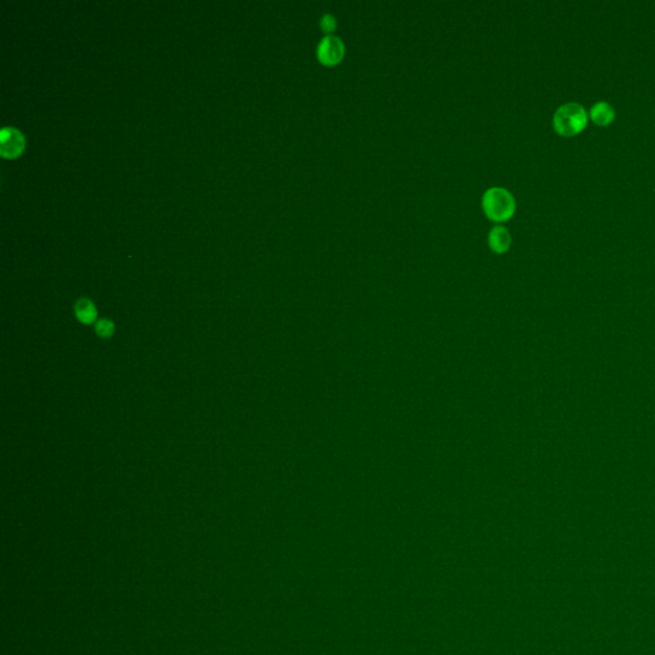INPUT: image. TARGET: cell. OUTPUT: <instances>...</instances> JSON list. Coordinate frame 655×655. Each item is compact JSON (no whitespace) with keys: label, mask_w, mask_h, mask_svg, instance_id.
I'll return each instance as SVG.
<instances>
[{"label":"cell","mask_w":655,"mask_h":655,"mask_svg":"<svg viewBox=\"0 0 655 655\" xmlns=\"http://www.w3.org/2000/svg\"><path fill=\"white\" fill-rule=\"evenodd\" d=\"M589 117L579 103H567L558 108L553 117V128L559 136L572 137L581 133L588 126Z\"/></svg>","instance_id":"1"},{"label":"cell","mask_w":655,"mask_h":655,"mask_svg":"<svg viewBox=\"0 0 655 655\" xmlns=\"http://www.w3.org/2000/svg\"><path fill=\"white\" fill-rule=\"evenodd\" d=\"M483 210L493 221H507L516 212V201L513 195L503 187H491L484 194Z\"/></svg>","instance_id":"2"},{"label":"cell","mask_w":655,"mask_h":655,"mask_svg":"<svg viewBox=\"0 0 655 655\" xmlns=\"http://www.w3.org/2000/svg\"><path fill=\"white\" fill-rule=\"evenodd\" d=\"M316 56L320 63L327 67L339 65L344 58L343 41L334 35H329L320 40Z\"/></svg>","instance_id":"3"},{"label":"cell","mask_w":655,"mask_h":655,"mask_svg":"<svg viewBox=\"0 0 655 655\" xmlns=\"http://www.w3.org/2000/svg\"><path fill=\"white\" fill-rule=\"evenodd\" d=\"M24 146H25V139L19 132L12 127L1 130V133H0L1 155L6 158H16L22 153Z\"/></svg>","instance_id":"4"},{"label":"cell","mask_w":655,"mask_h":655,"mask_svg":"<svg viewBox=\"0 0 655 655\" xmlns=\"http://www.w3.org/2000/svg\"><path fill=\"white\" fill-rule=\"evenodd\" d=\"M511 241H512V238H511L509 230L506 227H502V226H495L489 232V236H488L489 247L497 254L506 253L509 248V246H511Z\"/></svg>","instance_id":"5"},{"label":"cell","mask_w":655,"mask_h":655,"mask_svg":"<svg viewBox=\"0 0 655 655\" xmlns=\"http://www.w3.org/2000/svg\"><path fill=\"white\" fill-rule=\"evenodd\" d=\"M615 118L614 108L606 101H598L590 110V119L600 127H606Z\"/></svg>","instance_id":"6"},{"label":"cell","mask_w":655,"mask_h":655,"mask_svg":"<svg viewBox=\"0 0 655 655\" xmlns=\"http://www.w3.org/2000/svg\"><path fill=\"white\" fill-rule=\"evenodd\" d=\"M76 318L81 321L82 324H92L95 323L98 316V310L94 303L89 298H80L74 305Z\"/></svg>","instance_id":"7"},{"label":"cell","mask_w":655,"mask_h":655,"mask_svg":"<svg viewBox=\"0 0 655 655\" xmlns=\"http://www.w3.org/2000/svg\"><path fill=\"white\" fill-rule=\"evenodd\" d=\"M115 327L113 321L109 319H101L95 324V332L101 338H110L114 334Z\"/></svg>","instance_id":"8"},{"label":"cell","mask_w":655,"mask_h":655,"mask_svg":"<svg viewBox=\"0 0 655 655\" xmlns=\"http://www.w3.org/2000/svg\"><path fill=\"white\" fill-rule=\"evenodd\" d=\"M320 28L323 30V33H327V36L333 35L337 28L336 17L332 16L329 13L324 15L320 19Z\"/></svg>","instance_id":"9"}]
</instances>
